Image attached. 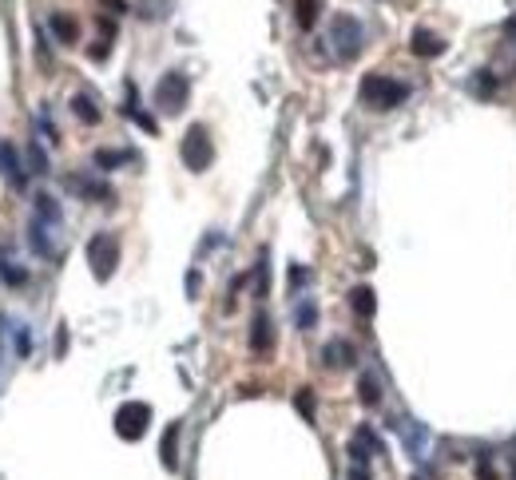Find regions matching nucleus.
Returning <instances> with one entry per match:
<instances>
[{
  "instance_id": "1a4fd4ad",
  "label": "nucleus",
  "mask_w": 516,
  "mask_h": 480,
  "mask_svg": "<svg viewBox=\"0 0 516 480\" xmlns=\"http://www.w3.org/2000/svg\"><path fill=\"white\" fill-rule=\"evenodd\" d=\"M381 453V441H378V433L369 425H361L358 433H354V441H350V456H354V464H366L369 456H378Z\"/></svg>"
},
{
  "instance_id": "6e6552de",
  "label": "nucleus",
  "mask_w": 516,
  "mask_h": 480,
  "mask_svg": "<svg viewBox=\"0 0 516 480\" xmlns=\"http://www.w3.org/2000/svg\"><path fill=\"white\" fill-rule=\"evenodd\" d=\"M397 437H401V444H406V453L413 456V461H425V449H429V433H425L417 421H409V417H397L393 421Z\"/></svg>"
},
{
  "instance_id": "cd10ccee",
  "label": "nucleus",
  "mask_w": 516,
  "mask_h": 480,
  "mask_svg": "<svg viewBox=\"0 0 516 480\" xmlns=\"http://www.w3.org/2000/svg\"><path fill=\"white\" fill-rule=\"evenodd\" d=\"M306 282H310V270H306V266H290V286H306Z\"/></svg>"
},
{
  "instance_id": "412c9836",
  "label": "nucleus",
  "mask_w": 516,
  "mask_h": 480,
  "mask_svg": "<svg viewBox=\"0 0 516 480\" xmlns=\"http://www.w3.org/2000/svg\"><path fill=\"white\" fill-rule=\"evenodd\" d=\"M358 397H361V405H369V409L381 401V385H378L373 373H361V377H358Z\"/></svg>"
},
{
  "instance_id": "b1692460",
  "label": "nucleus",
  "mask_w": 516,
  "mask_h": 480,
  "mask_svg": "<svg viewBox=\"0 0 516 480\" xmlns=\"http://www.w3.org/2000/svg\"><path fill=\"white\" fill-rule=\"evenodd\" d=\"M0 278H4L9 286H24V282H28V270H24V266H12L9 259H0Z\"/></svg>"
},
{
  "instance_id": "bb28decb",
  "label": "nucleus",
  "mask_w": 516,
  "mask_h": 480,
  "mask_svg": "<svg viewBox=\"0 0 516 480\" xmlns=\"http://www.w3.org/2000/svg\"><path fill=\"white\" fill-rule=\"evenodd\" d=\"M16 350H20V358H28V353H32V338H28L24 325H16Z\"/></svg>"
},
{
  "instance_id": "f8f14e48",
  "label": "nucleus",
  "mask_w": 516,
  "mask_h": 480,
  "mask_svg": "<svg viewBox=\"0 0 516 480\" xmlns=\"http://www.w3.org/2000/svg\"><path fill=\"white\" fill-rule=\"evenodd\" d=\"M56 226H48V222H40V219H32V226H28V242H32V250L36 254H44V259H52L56 254Z\"/></svg>"
},
{
  "instance_id": "6ab92c4d",
  "label": "nucleus",
  "mask_w": 516,
  "mask_h": 480,
  "mask_svg": "<svg viewBox=\"0 0 516 480\" xmlns=\"http://www.w3.org/2000/svg\"><path fill=\"white\" fill-rule=\"evenodd\" d=\"M32 219L48 222V226H60L64 214H60V203H56L52 194H36V214H32Z\"/></svg>"
},
{
  "instance_id": "7ed1b4c3",
  "label": "nucleus",
  "mask_w": 516,
  "mask_h": 480,
  "mask_svg": "<svg viewBox=\"0 0 516 480\" xmlns=\"http://www.w3.org/2000/svg\"><path fill=\"white\" fill-rule=\"evenodd\" d=\"M179 155H183L187 171H207V167L215 163V143H211V135H207L203 123L187 127L183 143H179Z\"/></svg>"
},
{
  "instance_id": "ddd939ff",
  "label": "nucleus",
  "mask_w": 516,
  "mask_h": 480,
  "mask_svg": "<svg viewBox=\"0 0 516 480\" xmlns=\"http://www.w3.org/2000/svg\"><path fill=\"white\" fill-rule=\"evenodd\" d=\"M250 350L254 353H270L274 350V322L267 314H258L254 325H250Z\"/></svg>"
},
{
  "instance_id": "9d476101",
  "label": "nucleus",
  "mask_w": 516,
  "mask_h": 480,
  "mask_svg": "<svg viewBox=\"0 0 516 480\" xmlns=\"http://www.w3.org/2000/svg\"><path fill=\"white\" fill-rule=\"evenodd\" d=\"M68 187L80 191L88 203H111V199H115L108 183H96V179H88V175H68Z\"/></svg>"
},
{
  "instance_id": "5701e85b",
  "label": "nucleus",
  "mask_w": 516,
  "mask_h": 480,
  "mask_svg": "<svg viewBox=\"0 0 516 480\" xmlns=\"http://www.w3.org/2000/svg\"><path fill=\"white\" fill-rule=\"evenodd\" d=\"M294 322H298V330H314V325H318V306H314V302H298L294 306Z\"/></svg>"
},
{
  "instance_id": "a878e982",
  "label": "nucleus",
  "mask_w": 516,
  "mask_h": 480,
  "mask_svg": "<svg viewBox=\"0 0 516 480\" xmlns=\"http://www.w3.org/2000/svg\"><path fill=\"white\" fill-rule=\"evenodd\" d=\"M28 163H32L28 171H36V175H44V171H48V155L40 151V143H32V147H28Z\"/></svg>"
},
{
  "instance_id": "0eeeda50",
  "label": "nucleus",
  "mask_w": 516,
  "mask_h": 480,
  "mask_svg": "<svg viewBox=\"0 0 516 480\" xmlns=\"http://www.w3.org/2000/svg\"><path fill=\"white\" fill-rule=\"evenodd\" d=\"M0 179H4L9 187H16V191H24V187H28V167H24L20 151L12 147L9 139H0Z\"/></svg>"
},
{
  "instance_id": "4468645a",
  "label": "nucleus",
  "mask_w": 516,
  "mask_h": 480,
  "mask_svg": "<svg viewBox=\"0 0 516 480\" xmlns=\"http://www.w3.org/2000/svg\"><path fill=\"white\" fill-rule=\"evenodd\" d=\"M322 358H326V370H346V365H354V345L334 338V342L322 350Z\"/></svg>"
},
{
  "instance_id": "f03ea898",
  "label": "nucleus",
  "mask_w": 516,
  "mask_h": 480,
  "mask_svg": "<svg viewBox=\"0 0 516 480\" xmlns=\"http://www.w3.org/2000/svg\"><path fill=\"white\" fill-rule=\"evenodd\" d=\"M406 95H409V88L401 80H393V75H366L361 80V103L366 108H378V111H389V108H397V103H406Z\"/></svg>"
},
{
  "instance_id": "9b49d317",
  "label": "nucleus",
  "mask_w": 516,
  "mask_h": 480,
  "mask_svg": "<svg viewBox=\"0 0 516 480\" xmlns=\"http://www.w3.org/2000/svg\"><path fill=\"white\" fill-rule=\"evenodd\" d=\"M409 48H413V56H421V60H437V56L445 52V40L437 36V32H429V28H417Z\"/></svg>"
},
{
  "instance_id": "20e7f679",
  "label": "nucleus",
  "mask_w": 516,
  "mask_h": 480,
  "mask_svg": "<svg viewBox=\"0 0 516 480\" xmlns=\"http://www.w3.org/2000/svg\"><path fill=\"white\" fill-rule=\"evenodd\" d=\"M88 262H92L96 282H108V278L115 274V262H120V239L108 231L92 234V242H88Z\"/></svg>"
},
{
  "instance_id": "dca6fc26",
  "label": "nucleus",
  "mask_w": 516,
  "mask_h": 480,
  "mask_svg": "<svg viewBox=\"0 0 516 480\" xmlns=\"http://www.w3.org/2000/svg\"><path fill=\"white\" fill-rule=\"evenodd\" d=\"M159 453H163V469H171V472L179 469V421H171V425H167Z\"/></svg>"
},
{
  "instance_id": "c85d7f7f",
  "label": "nucleus",
  "mask_w": 516,
  "mask_h": 480,
  "mask_svg": "<svg viewBox=\"0 0 516 480\" xmlns=\"http://www.w3.org/2000/svg\"><path fill=\"white\" fill-rule=\"evenodd\" d=\"M350 480H373V476H369L366 464H354V469H350Z\"/></svg>"
},
{
  "instance_id": "423d86ee",
  "label": "nucleus",
  "mask_w": 516,
  "mask_h": 480,
  "mask_svg": "<svg viewBox=\"0 0 516 480\" xmlns=\"http://www.w3.org/2000/svg\"><path fill=\"white\" fill-rule=\"evenodd\" d=\"M148 429H151V405H143V401H128V405L115 409V433H120L123 441H139Z\"/></svg>"
},
{
  "instance_id": "39448f33",
  "label": "nucleus",
  "mask_w": 516,
  "mask_h": 480,
  "mask_svg": "<svg viewBox=\"0 0 516 480\" xmlns=\"http://www.w3.org/2000/svg\"><path fill=\"white\" fill-rule=\"evenodd\" d=\"M187 100H191V80H187L183 72H167L163 80L155 83V108L163 111V115H179V111L187 108Z\"/></svg>"
},
{
  "instance_id": "aec40b11",
  "label": "nucleus",
  "mask_w": 516,
  "mask_h": 480,
  "mask_svg": "<svg viewBox=\"0 0 516 480\" xmlns=\"http://www.w3.org/2000/svg\"><path fill=\"white\" fill-rule=\"evenodd\" d=\"M318 12H322V0H294L298 28H314V24H318Z\"/></svg>"
},
{
  "instance_id": "f3484780",
  "label": "nucleus",
  "mask_w": 516,
  "mask_h": 480,
  "mask_svg": "<svg viewBox=\"0 0 516 480\" xmlns=\"http://www.w3.org/2000/svg\"><path fill=\"white\" fill-rule=\"evenodd\" d=\"M72 115L80 123H88V127H96V123H100V108H96V100L92 95H72Z\"/></svg>"
},
{
  "instance_id": "f257e3e1",
  "label": "nucleus",
  "mask_w": 516,
  "mask_h": 480,
  "mask_svg": "<svg viewBox=\"0 0 516 480\" xmlns=\"http://www.w3.org/2000/svg\"><path fill=\"white\" fill-rule=\"evenodd\" d=\"M330 48H334L338 60H346V64L358 60L361 48H366V28H361V20L350 16V12H338L334 24H330Z\"/></svg>"
},
{
  "instance_id": "393cba45",
  "label": "nucleus",
  "mask_w": 516,
  "mask_h": 480,
  "mask_svg": "<svg viewBox=\"0 0 516 480\" xmlns=\"http://www.w3.org/2000/svg\"><path fill=\"white\" fill-rule=\"evenodd\" d=\"M294 405H298V413H302L306 421H314V393H310V389H298V393H294Z\"/></svg>"
},
{
  "instance_id": "2eb2a0df",
  "label": "nucleus",
  "mask_w": 516,
  "mask_h": 480,
  "mask_svg": "<svg viewBox=\"0 0 516 480\" xmlns=\"http://www.w3.org/2000/svg\"><path fill=\"white\" fill-rule=\"evenodd\" d=\"M48 28L56 32L60 44H76V40H80V24H76L68 12H52V16H48Z\"/></svg>"
},
{
  "instance_id": "a211bd4d",
  "label": "nucleus",
  "mask_w": 516,
  "mask_h": 480,
  "mask_svg": "<svg viewBox=\"0 0 516 480\" xmlns=\"http://www.w3.org/2000/svg\"><path fill=\"white\" fill-rule=\"evenodd\" d=\"M350 306L358 318H373V310H378V298H373V290L369 286H354L350 290Z\"/></svg>"
},
{
  "instance_id": "4be33fe9",
  "label": "nucleus",
  "mask_w": 516,
  "mask_h": 480,
  "mask_svg": "<svg viewBox=\"0 0 516 480\" xmlns=\"http://www.w3.org/2000/svg\"><path fill=\"white\" fill-rule=\"evenodd\" d=\"M120 163H131V151H108V147L96 151V167L100 171H115Z\"/></svg>"
}]
</instances>
